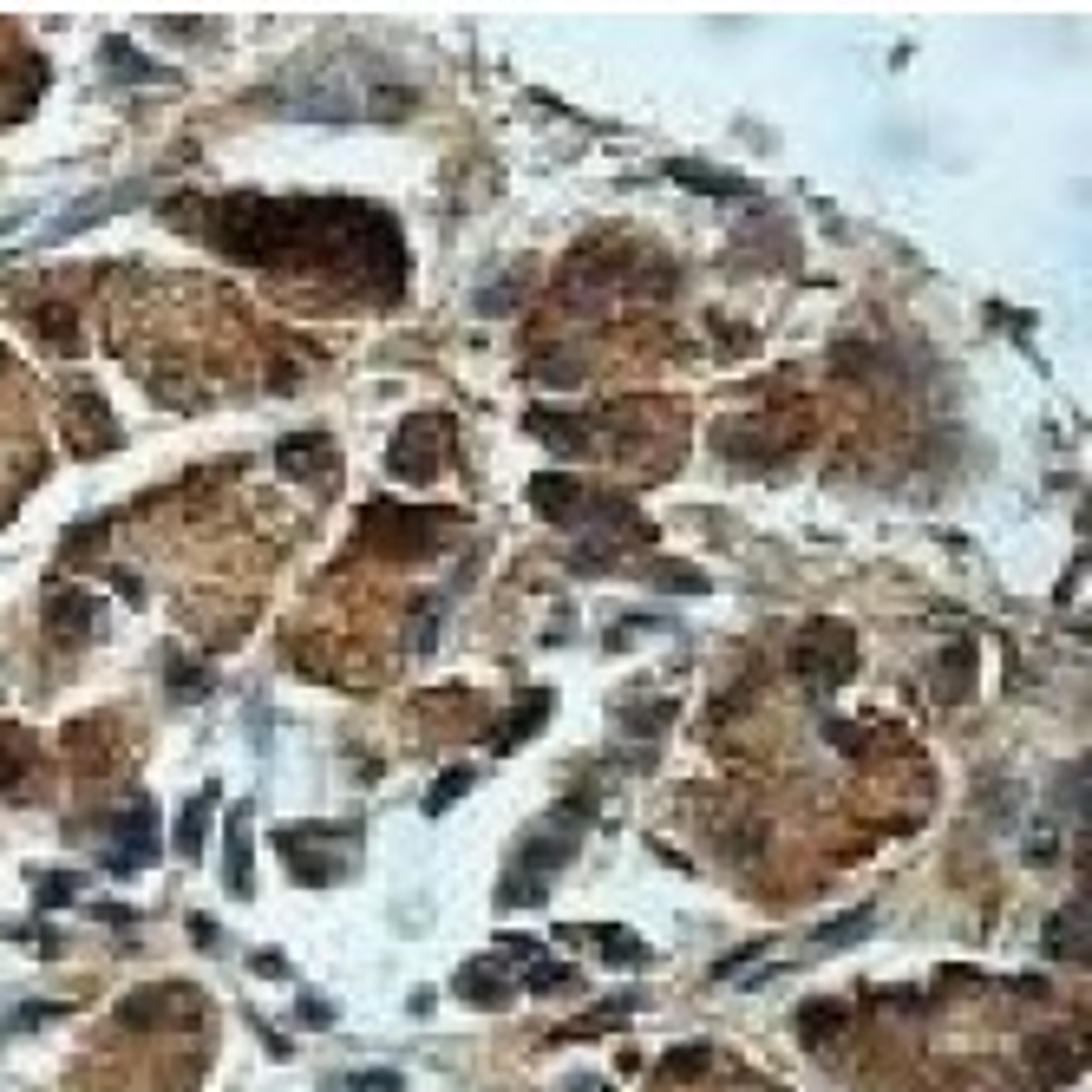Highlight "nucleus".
Wrapping results in <instances>:
<instances>
[{
  "label": "nucleus",
  "mask_w": 1092,
  "mask_h": 1092,
  "mask_svg": "<svg viewBox=\"0 0 1092 1092\" xmlns=\"http://www.w3.org/2000/svg\"><path fill=\"white\" fill-rule=\"evenodd\" d=\"M968 681H975V648H968V641L942 648V700H962Z\"/></svg>",
  "instance_id": "16"
},
{
  "label": "nucleus",
  "mask_w": 1092,
  "mask_h": 1092,
  "mask_svg": "<svg viewBox=\"0 0 1092 1092\" xmlns=\"http://www.w3.org/2000/svg\"><path fill=\"white\" fill-rule=\"evenodd\" d=\"M590 936H596V942L609 949V962H622V968H641V962H648V949H641L628 930H590Z\"/></svg>",
  "instance_id": "22"
},
{
  "label": "nucleus",
  "mask_w": 1092,
  "mask_h": 1092,
  "mask_svg": "<svg viewBox=\"0 0 1092 1092\" xmlns=\"http://www.w3.org/2000/svg\"><path fill=\"white\" fill-rule=\"evenodd\" d=\"M543 890H550V883H537V877L511 870V877L497 883V903H511V909H524V903H543Z\"/></svg>",
  "instance_id": "23"
},
{
  "label": "nucleus",
  "mask_w": 1092,
  "mask_h": 1092,
  "mask_svg": "<svg viewBox=\"0 0 1092 1092\" xmlns=\"http://www.w3.org/2000/svg\"><path fill=\"white\" fill-rule=\"evenodd\" d=\"M792 667H798V681H805V687H818V694L845 687V681H851V667H857V641H851V628H845V622H811V628L798 635V648H792Z\"/></svg>",
  "instance_id": "1"
},
{
  "label": "nucleus",
  "mask_w": 1092,
  "mask_h": 1092,
  "mask_svg": "<svg viewBox=\"0 0 1092 1092\" xmlns=\"http://www.w3.org/2000/svg\"><path fill=\"white\" fill-rule=\"evenodd\" d=\"M576 837H582V811L576 818H550V824H537L524 845H517V864L511 870H524V877H537V883H550V870H563L569 857H576Z\"/></svg>",
  "instance_id": "3"
},
{
  "label": "nucleus",
  "mask_w": 1092,
  "mask_h": 1092,
  "mask_svg": "<svg viewBox=\"0 0 1092 1092\" xmlns=\"http://www.w3.org/2000/svg\"><path fill=\"white\" fill-rule=\"evenodd\" d=\"M301 1021H308V1027H334V1015H327L321 1001H301Z\"/></svg>",
  "instance_id": "30"
},
{
  "label": "nucleus",
  "mask_w": 1092,
  "mask_h": 1092,
  "mask_svg": "<svg viewBox=\"0 0 1092 1092\" xmlns=\"http://www.w3.org/2000/svg\"><path fill=\"white\" fill-rule=\"evenodd\" d=\"M537 955H543V949H537V942H530V936H504V942H497V955H491V962H537Z\"/></svg>",
  "instance_id": "28"
},
{
  "label": "nucleus",
  "mask_w": 1092,
  "mask_h": 1092,
  "mask_svg": "<svg viewBox=\"0 0 1092 1092\" xmlns=\"http://www.w3.org/2000/svg\"><path fill=\"white\" fill-rule=\"evenodd\" d=\"M1073 936L1086 942V909L1073 903V909H1060L1053 922H1047V955H1073Z\"/></svg>",
  "instance_id": "18"
},
{
  "label": "nucleus",
  "mask_w": 1092,
  "mask_h": 1092,
  "mask_svg": "<svg viewBox=\"0 0 1092 1092\" xmlns=\"http://www.w3.org/2000/svg\"><path fill=\"white\" fill-rule=\"evenodd\" d=\"M210 811H216V785H203L190 805H184V818H178V851L184 857H203V837H210Z\"/></svg>",
  "instance_id": "10"
},
{
  "label": "nucleus",
  "mask_w": 1092,
  "mask_h": 1092,
  "mask_svg": "<svg viewBox=\"0 0 1092 1092\" xmlns=\"http://www.w3.org/2000/svg\"><path fill=\"white\" fill-rule=\"evenodd\" d=\"M72 896H79V877H72V870H53V877L33 883V903H40V909H66Z\"/></svg>",
  "instance_id": "21"
},
{
  "label": "nucleus",
  "mask_w": 1092,
  "mask_h": 1092,
  "mask_svg": "<svg viewBox=\"0 0 1092 1092\" xmlns=\"http://www.w3.org/2000/svg\"><path fill=\"white\" fill-rule=\"evenodd\" d=\"M275 465H282L288 478H314V471L327 465V432H308V439H288V445L275 452Z\"/></svg>",
  "instance_id": "15"
},
{
  "label": "nucleus",
  "mask_w": 1092,
  "mask_h": 1092,
  "mask_svg": "<svg viewBox=\"0 0 1092 1092\" xmlns=\"http://www.w3.org/2000/svg\"><path fill=\"white\" fill-rule=\"evenodd\" d=\"M20 772H27V746H20V739H0V792H14Z\"/></svg>",
  "instance_id": "26"
},
{
  "label": "nucleus",
  "mask_w": 1092,
  "mask_h": 1092,
  "mask_svg": "<svg viewBox=\"0 0 1092 1092\" xmlns=\"http://www.w3.org/2000/svg\"><path fill=\"white\" fill-rule=\"evenodd\" d=\"M837 1034H845V1007H837V1001H811L798 1015V1040L805 1047H831Z\"/></svg>",
  "instance_id": "14"
},
{
  "label": "nucleus",
  "mask_w": 1092,
  "mask_h": 1092,
  "mask_svg": "<svg viewBox=\"0 0 1092 1092\" xmlns=\"http://www.w3.org/2000/svg\"><path fill=\"white\" fill-rule=\"evenodd\" d=\"M530 426H537V439H550V445H563V452H582V445H590L582 419H550V412H537Z\"/></svg>",
  "instance_id": "19"
},
{
  "label": "nucleus",
  "mask_w": 1092,
  "mask_h": 1092,
  "mask_svg": "<svg viewBox=\"0 0 1092 1092\" xmlns=\"http://www.w3.org/2000/svg\"><path fill=\"white\" fill-rule=\"evenodd\" d=\"M870 909H851V916H837V922H818V930H811V949L818 955H831V949H851L857 936H870Z\"/></svg>",
  "instance_id": "13"
},
{
  "label": "nucleus",
  "mask_w": 1092,
  "mask_h": 1092,
  "mask_svg": "<svg viewBox=\"0 0 1092 1092\" xmlns=\"http://www.w3.org/2000/svg\"><path fill=\"white\" fill-rule=\"evenodd\" d=\"M582 497H590V491H582L576 478H556V471H543V478L530 484V504H537L550 524H576V517H582Z\"/></svg>",
  "instance_id": "8"
},
{
  "label": "nucleus",
  "mask_w": 1092,
  "mask_h": 1092,
  "mask_svg": "<svg viewBox=\"0 0 1092 1092\" xmlns=\"http://www.w3.org/2000/svg\"><path fill=\"white\" fill-rule=\"evenodd\" d=\"M399 1073H348V1079H327V1092H393Z\"/></svg>",
  "instance_id": "25"
},
{
  "label": "nucleus",
  "mask_w": 1092,
  "mask_h": 1092,
  "mask_svg": "<svg viewBox=\"0 0 1092 1092\" xmlns=\"http://www.w3.org/2000/svg\"><path fill=\"white\" fill-rule=\"evenodd\" d=\"M93 916H105V922H131V909H125V903H93Z\"/></svg>",
  "instance_id": "31"
},
{
  "label": "nucleus",
  "mask_w": 1092,
  "mask_h": 1092,
  "mask_svg": "<svg viewBox=\"0 0 1092 1092\" xmlns=\"http://www.w3.org/2000/svg\"><path fill=\"white\" fill-rule=\"evenodd\" d=\"M46 1015H53V1007H46V1001H33V1007H27V1015H14V1034H27V1027H40Z\"/></svg>",
  "instance_id": "29"
},
{
  "label": "nucleus",
  "mask_w": 1092,
  "mask_h": 1092,
  "mask_svg": "<svg viewBox=\"0 0 1092 1092\" xmlns=\"http://www.w3.org/2000/svg\"><path fill=\"white\" fill-rule=\"evenodd\" d=\"M667 171H675V184H687V190H713V197H746V184H739V178L700 171V164H667Z\"/></svg>",
  "instance_id": "17"
},
{
  "label": "nucleus",
  "mask_w": 1092,
  "mask_h": 1092,
  "mask_svg": "<svg viewBox=\"0 0 1092 1092\" xmlns=\"http://www.w3.org/2000/svg\"><path fill=\"white\" fill-rule=\"evenodd\" d=\"M125 203H138V190H112V197H93V203H72V210L46 229V242L72 236V229H86V223H99V216H112V210H125Z\"/></svg>",
  "instance_id": "11"
},
{
  "label": "nucleus",
  "mask_w": 1092,
  "mask_h": 1092,
  "mask_svg": "<svg viewBox=\"0 0 1092 1092\" xmlns=\"http://www.w3.org/2000/svg\"><path fill=\"white\" fill-rule=\"evenodd\" d=\"M471 785V766H458V772H445L439 785H432V798H426V811H445V805H458V792Z\"/></svg>",
  "instance_id": "27"
},
{
  "label": "nucleus",
  "mask_w": 1092,
  "mask_h": 1092,
  "mask_svg": "<svg viewBox=\"0 0 1092 1092\" xmlns=\"http://www.w3.org/2000/svg\"><path fill=\"white\" fill-rule=\"evenodd\" d=\"M105 59H112V79H164L144 53H131L125 40H105Z\"/></svg>",
  "instance_id": "20"
},
{
  "label": "nucleus",
  "mask_w": 1092,
  "mask_h": 1092,
  "mask_svg": "<svg viewBox=\"0 0 1092 1092\" xmlns=\"http://www.w3.org/2000/svg\"><path fill=\"white\" fill-rule=\"evenodd\" d=\"M524 988H530V994H556V988H576V968H556V962H537V968L524 975Z\"/></svg>",
  "instance_id": "24"
},
{
  "label": "nucleus",
  "mask_w": 1092,
  "mask_h": 1092,
  "mask_svg": "<svg viewBox=\"0 0 1092 1092\" xmlns=\"http://www.w3.org/2000/svg\"><path fill=\"white\" fill-rule=\"evenodd\" d=\"M543 720H550V694H543V687H530V694L511 707V720L497 726V752H517V746H524V739H530Z\"/></svg>",
  "instance_id": "9"
},
{
  "label": "nucleus",
  "mask_w": 1092,
  "mask_h": 1092,
  "mask_svg": "<svg viewBox=\"0 0 1092 1092\" xmlns=\"http://www.w3.org/2000/svg\"><path fill=\"white\" fill-rule=\"evenodd\" d=\"M223 883H229V896H249V805L229 818V864H223Z\"/></svg>",
  "instance_id": "12"
},
{
  "label": "nucleus",
  "mask_w": 1092,
  "mask_h": 1092,
  "mask_svg": "<svg viewBox=\"0 0 1092 1092\" xmlns=\"http://www.w3.org/2000/svg\"><path fill=\"white\" fill-rule=\"evenodd\" d=\"M40 622H46V635H53V641H86V628H93V602H86V590H53V596H46V609H40Z\"/></svg>",
  "instance_id": "6"
},
{
  "label": "nucleus",
  "mask_w": 1092,
  "mask_h": 1092,
  "mask_svg": "<svg viewBox=\"0 0 1092 1092\" xmlns=\"http://www.w3.org/2000/svg\"><path fill=\"white\" fill-rule=\"evenodd\" d=\"M386 465H393V478H406V484H426V478L439 471V419H432V412L406 419V432L393 439Z\"/></svg>",
  "instance_id": "5"
},
{
  "label": "nucleus",
  "mask_w": 1092,
  "mask_h": 1092,
  "mask_svg": "<svg viewBox=\"0 0 1092 1092\" xmlns=\"http://www.w3.org/2000/svg\"><path fill=\"white\" fill-rule=\"evenodd\" d=\"M112 837H118V851L105 857V870H144V864H157V811H151V798H138V805H125L118 818H112Z\"/></svg>",
  "instance_id": "4"
},
{
  "label": "nucleus",
  "mask_w": 1092,
  "mask_h": 1092,
  "mask_svg": "<svg viewBox=\"0 0 1092 1092\" xmlns=\"http://www.w3.org/2000/svg\"><path fill=\"white\" fill-rule=\"evenodd\" d=\"M452 994L471 1001V1007H504L511 1001V981H504V962H465L452 975Z\"/></svg>",
  "instance_id": "7"
},
{
  "label": "nucleus",
  "mask_w": 1092,
  "mask_h": 1092,
  "mask_svg": "<svg viewBox=\"0 0 1092 1092\" xmlns=\"http://www.w3.org/2000/svg\"><path fill=\"white\" fill-rule=\"evenodd\" d=\"M354 837H360V824H282V831H275V851H282L288 877H301V883H334L341 870L321 864L314 845H354Z\"/></svg>",
  "instance_id": "2"
}]
</instances>
